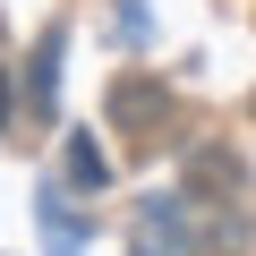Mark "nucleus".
I'll return each mask as SVG.
<instances>
[{
  "mask_svg": "<svg viewBox=\"0 0 256 256\" xmlns=\"http://www.w3.org/2000/svg\"><path fill=\"white\" fill-rule=\"evenodd\" d=\"M111 128L120 137H137V146H162L171 128H180V94L154 77V68H128V77H111Z\"/></svg>",
  "mask_w": 256,
  "mask_h": 256,
  "instance_id": "1",
  "label": "nucleus"
}]
</instances>
